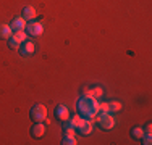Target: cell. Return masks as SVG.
Segmentation results:
<instances>
[{"instance_id":"52a82bcc","label":"cell","mask_w":152,"mask_h":145,"mask_svg":"<svg viewBox=\"0 0 152 145\" xmlns=\"http://www.w3.org/2000/svg\"><path fill=\"white\" fill-rule=\"evenodd\" d=\"M10 28H12L13 32H16V31H24V29H26V20H24L23 16L13 18V21H12V24H10Z\"/></svg>"},{"instance_id":"7402d4cb","label":"cell","mask_w":152,"mask_h":145,"mask_svg":"<svg viewBox=\"0 0 152 145\" xmlns=\"http://www.w3.org/2000/svg\"><path fill=\"white\" fill-rule=\"evenodd\" d=\"M75 132L73 128H63V136H75Z\"/></svg>"},{"instance_id":"277c9868","label":"cell","mask_w":152,"mask_h":145,"mask_svg":"<svg viewBox=\"0 0 152 145\" xmlns=\"http://www.w3.org/2000/svg\"><path fill=\"white\" fill-rule=\"evenodd\" d=\"M26 34L32 36V37H37V36H41L42 32H44V26H42L41 23H37V21H32V23L26 24Z\"/></svg>"},{"instance_id":"5bb4252c","label":"cell","mask_w":152,"mask_h":145,"mask_svg":"<svg viewBox=\"0 0 152 145\" xmlns=\"http://www.w3.org/2000/svg\"><path fill=\"white\" fill-rule=\"evenodd\" d=\"M142 136H144V129H142V128L136 126V128H133V129H131V137H133V139L141 140V137H142Z\"/></svg>"},{"instance_id":"ffe728a7","label":"cell","mask_w":152,"mask_h":145,"mask_svg":"<svg viewBox=\"0 0 152 145\" xmlns=\"http://www.w3.org/2000/svg\"><path fill=\"white\" fill-rule=\"evenodd\" d=\"M20 45H21V44H20V42H18V41H16V39H12V37H10V39H8V47H10V49H13V50H16V49H20Z\"/></svg>"},{"instance_id":"603a6c76","label":"cell","mask_w":152,"mask_h":145,"mask_svg":"<svg viewBox=\"0 0 152 145\" xmlns=\"http://www.w3.org/2000/svg\"><path fill=\"white\" fill-rule=\"evenodd\" d=\"M144 132H152V126H151V123H147V124H146V128H144Z\"/></svg>"},{"instance_id":"ac0fdd59","label":"cell","mask_w":152,"mask_h":145,"mask_svg":"<svg viewBox=\"0 0 152 145\" xmlns=\"http://www.w3.org/2000/svg\"><path fill=\"white\" fill-rule=\"evenodd\" d=\"M97 110H99V113H108V102L97 103Z\"/></svg>"},{"instance_id":"5b68a950","label":"cell","mask_w":152,"mask_h":145,"mask_svg":"<svg viewBox=\"0 0 152 145\" xmlns=\"http://www.w3.org/2000/svg\"><path fill=\"white\" fill-rule=\"evenodd\" d=\"M55 118L58 119V121L65 123L68 118H70V110H68V107H65V105H57L55 108Z\"/></svg>"},{"instance_id":"8992f818","label":"cell","mask_w":152,"mask_h":145,"mask_svg":"<svg viewBox=\"0 0 152 145\" xmlns=\"http://www.w3.org/2000/svg\"><path fill=\"white\" fill-rule=\"evenodd\" d=\"M81 136H89V134L92 132V119H86L83 118L81 124H79V128L76 129Z\"/></svg>"},{"instance_id":"8fae6325","label":"cell","mask_w":152,"mask_h":145,"mask_svg":"<svg viewBox=\"0 0 152 145\" xmlns=\"http://www.w3.org/2000/svg\"><path fill=\"white\" fill-rule=\"evenodd\" d=\"M21 13H23L21 16H23L26 21H31V20H34V18H36V8H34V7H31V5L24 7Z\"/></svg>"},{"instance_id":"7c38bea8","label":"cell","mask_w":152,"mask_h":145,"mask_svg":"<svg viewBox=\"0 0 152 145\" xmlns=\"http://www.w3.org/2000/svg\"><path fill=\"white\" fill-rule=\"evenodd\" d=\"M12 28H10V24H0V39H7L8 41L10 37H12Z\"/></svg>"},{"instance_id":"ba28073f","label":"cell","mask_w":152,"mask_h":145,"mask_svg":"<svg viewBox=\"0 0 152 145\" xmlns=\"http://www.w3.org/2000/svg\"><path fill=\"white\" fill-rule=\"evenodd\" d=\"M44 132H45V126H44V123H34V126L31 128V136L34 137V139H39V137H42L44 136Z\"/></svg>"},{"instance_id":"2e32d148","label":"cell","mask_w":152,"mask_h":145,"mask_svg":"<svg viewBox=\"0 0 152 145\" xmlns=\"http://www.w3.org/2000/svg\"><path fill=\"white\" fill-rule=\"evenodd\" d=\"M144 145H151L152 144V132H144V136L141 137Z\"/></svg>"},{"instance_id":"4fadbf2b","label":"cell","mask_w":152,"mask_h":145,"mask_svg":"<svg viewBox=\"0 0 152 145\" xmlns=\"http://www.w3.org/2000/svg\"><path fill=\"white\" fill-rule=\"evenodd\" d=\"M121 110V103L120 102H108V113H117Z\"/></svg>"},{"instance_id":"44dd1931","label":"cell","mask_w":152,"mask_h":145,"mask_svg":"<svg viewBox=\"0 0 152 145\" xmlns=\"http://www.w3.org/2000/svg\"><path fill=\"white\" fill-rule=\"evenodd\" d=\"M81 97H92V89L91 87H84L81 90Z\"/></svg>"},{"instance_id":"6da1fadb","label":"cell","mask_w":152,"mask_h":145,"mask_svg":"<svg viewBox=\"0 0 152 145\" xmlns=\"http://www.w3.org/2000/svg\"><path fill=\"white\" fill-rule=\"evenodd\" d=\"M76 111L81 118L86 119H94V116L99 113L97 110V102L94 97H81L76 103Z\"/></svg>"},{"instance_id":"9a60e30c","label":"cell","mask_w":152,"mask_h":145,"mask_svg":"<svg viewBox=\"0 0 152 145\" xmlns=\"http://www.w3.org/2000/svg\"><path fill=\"white\" fill-rule=\"evenodd\" d=\"M13 39H16L20 44L24 42V41H26V32H24V31H16L15 34H13Z\"/></svg>"},{"instance_id":"7a4b0ae2","label":"cell","mask_w":152,"mask_h":145,"mask_svg":"<svg viewBox=\"0 0 152 145\" xmlns=\"http://www.w3.org/2000/svg\"><path fill=\"white\" fill-rule=\"evenodd\" d=\"M45 116H47V108H45L42 103H36L34 107H32L31 110H29V118H31L34 123L44 121Z\"/></svg>"},{"instance_id":"e0dca14e","label":"cell","mask_w":152,"mask_h":145,"mask_svg":"<svg viewBox=\"0 0 152 145\" xmlns=\"http://www.w3.org/2000/svg\"><path fill=\"white\" fill-rule=\"evenodd\" d=\"M63 145H75L76 144V139L75 136H63Z\"/></svg>"},{"instance_id":"30bf717a","label":"cell","mask_w":152,"mask_h":145,"mask_svg":"<svg viewBox=\"0 0 152 145\" xmlns=\"http://www.w3.org/2000/svg\"><path fill=\"white\" fill-rule=\"evenodd\" d=\"M20 53H21V55H31V53H34V44H32V42H28V41L21 42V45H20Z\"/></svg>"},{"instance_id":"d6986e66","label":"cell","mask_w":152,"mask_h":145,"mask_svg":"<svg viewBox=\"0 0 152 145\" xmlns=\"http://www.w3.org/2000/svg\"><path fill=\"white\" fill-rule=\"evenodd\" d=\"M102 95H104L102 87H94V89H92V97H94V99H100Z\"/></svg>"},{"instance_id":"3957f363","label":"cell","mask_w":152,"mask_h":145,"mask_svg":"<svg viewBox=\"0 0 152 145\" xmlns=\"http://www.w3.org/2000/svg\"><path fill=\"white\" fill-rule=\"evenodd\" d=\"M96 116H97V121H99V126H100L104 130L113 129L115 119H113V116H110V113H97Z\"/></svg>"},{"instance_id":"9c48e42d","label":"cell","mask_w":152,"mask_h":145,"mask_svg":"<svg viewBox=\"0 0 152 145\" xmlns=\"http://www.w3.org/2000/svg\"><path fill=\"white\" fill-rule=\"evenodd\" d=\"M81 121H83V118L79 115H76V116H70V118L65 121V128H73L75 130L79 128V124H81Z\"/></svg>"}]
</instances>
